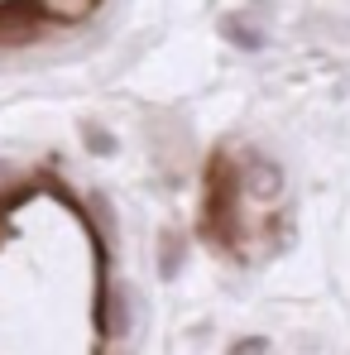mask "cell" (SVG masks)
Listing matches in <instances>:
<instances>
[]
</instances>
